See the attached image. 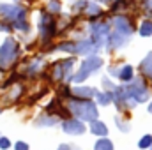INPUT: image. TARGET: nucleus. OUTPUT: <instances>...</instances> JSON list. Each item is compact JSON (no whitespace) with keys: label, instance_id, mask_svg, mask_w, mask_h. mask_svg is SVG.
I'll return each instance as SVG.
<instances>
[{"label":"nucleus","instance_id":"obj_1","mask_svg":"<svg viewBox=\"0 0 152 150\" xmlns=\"http://www.w3.org/2000/svg\"><path fill=\"white\" fill-rule=\"evenodd\" d=\"M0 20L9 23L12 30L20 34L30 32V21H28V11L21 4L16 2H0Z\"/></svg>","mask_w":152,"mask_h":150},{"label":"nucleus","instance_id":"obj_2","mask_svg":"<svg viewBox=\"0 0 152 150\" xmlns=\"http://www.w3.org/2000/svg\"><path fill=\"white\" fill-rule=\"evenodd\" d=\"M21 58V44L12 36H7L0 42V74L11 73Z\"/></svg>","mask_w":152,"mask_h":150},{"label":"nucleus","instance_id":"obj_3","mask_svg":"<svg viewBox=\"0 0 152 150\" xmlns=\"http://www.w3.org/2000/svg\"><path fill=\"white\" fill-rule=\"evenodd\" d=\"M112 25H113V30H110V36H108V48L110 50H120L124 48L133 36V25L129 21V18H126L124 14L120 16H115L112 20Z\"/></svg>","mask_w":152,"mask_h":150},{"label":"nucleus","instance_id":"obj_4","mask_svg":"<svg viewBox=\"0 0 152 150\" xmlns=\"http://www.w3.org/2000/svg\"><path fill=\"white\" fill-rule=\"evenodd\" d=\"M67 108L75 115V118L81 120V122L97 120V106L90 99H71L67 103Z\"/></svg>","mask_w":152,"mask_h":150},{"label":"nucleus","instance_id":"obj_5","mask_svg":"<svg viewBox=\"0 0 152 150\" xmlns=\"http://www.w3.org/2000/svg\"><path fill=\"white\" fill-rule=\"evenodd\" d=\"M37 34L39 39L42 41V44H48L51 37L57 34V21H55V14L48 12V11H41L37 18Z\"/></svg>","mask_w":152,"mask_h":150},{"label":"nucleus","instance_id":"obj_6","mask_svg":"<svg viewBox=\"0 0 152 150\" xmlns=\"http://www.w3.org/2000/svg\"><path fill=\"white\" fill-rule=\"evenodd\" d=\"M55 50L57 51H67L71 55H94V53H97L99 48L92 41H78V42L64 41V42L57 44Z\"/></svg>","mask_w":152,"mask_h":150},{"label":"nucleus","instance_id":"obj_7","mask_svg":"<svg viewBox=\"0 0 152 150\" xmlns=\"http://www.w3.org/2000/svg\"><path fill=\"white\" fill-rule=\"evenodd\" d=\"M101 66H103V58H101V57H97V55H88V57L81 62L80 71L73 76L71 81H75V83H81V81H85L90 74H94Z\"/></svg>","mask_w":152,"mask_h":150},{"label":"nucleus","instance_id":"obj_8","mask_svg":"<svg viewBox=\"0 0 152 150\" xmlns=\"http://www.w3.org/2000/svg\"><path fill=\"white\" fill-rule=\"evenodd\" d=\"M73 64H75V58H62V60H57L53 66H51V78L55 81H71L73 76Z\"/></svg>","mask_w":152,"mask_h":150},{"label":"nucleus","instance_id":"obj_9","mask_svg":"<svg viewBox=\"0 0 152 150\" xmlns=\"http://www.w3.org/2000/svg\"><path fill=\"white\" fill-rule=\"evenodd\" d=\"M127 92L131 94V97L136 101V103H147L151 94H149V88L145 85V81L142 78H133L129 81V85H126Z\"/></svg>","mask_w":152,"mask_h":150},{"label":"nucleus","instance_id":"obj_10","mask_svg":"<svg viewBox=\"0 0 152 150\" xmlns=\"http://www.w3.org/2000/svg\"><path fill=\"white\" fill-rule=\"evenodd\" d=\"M44 69V60L41 57H34L30 60H27L20 69H18V76H23L27 79H32V78H37Z\"/></svg>","mask_w":152,"mask_h":150},{"label":"nucleus","instance_id":"obj_11","mask_svg":"<svg viewBox=\"0 0 152 150\" xmlns=\"http://www.w3.org/2000/svg\"><path fill=\"white\" fill-rule=\"evenodd\" d=\"M90 36H92V42L97 48L103 46L110 36V25L108 23H92L90 25Z\"/></svg>","mask_w":152,"mask_h":150},{"label":"nucleus","instance_id":"obj_12","mask_svg":"<svg viewBox=\"0 0 152 150\" xmlns=\"http://www.w3.org/2000/svg\"><path fill=\"white\" fill-rule=\"evenodd\" d=\"M23 94H25V85H23V83H20V81H14L11 87H7V88H5L4 103L12 104V103H16V101H21Z\"/></svg>","mask_w":152,"mask_h":150},{"label":"nucleus","instance_id":"obj_13","mask_svg":"<svg viewBox=\"0 0 152 150\" xmlns=\"http://www.w3.org/2000/svg\"><path fill=\"white\" fill-rule=\"evenodd\" d=\"M62 131L66 134H71V136H80L87 131L85 124L78 118H69V120H64L62 122Z\"/></svg>","mask_w":152,"mask_h":150},{"label":"nucleus","instance_id":"obj_14","mask_svg":"<svg viewBox=\"0 0 152 150\" xmlns=\"http://www.w3.org/2000/svg\"><path fill=\"white\" fill-rule=\"evenodd\" d=\"M37 129H44V127H53V125H57L58 124V117H55V115H50V113H39L37 117L34 118V122H32Z\"/></svg>","mask_w":152,"mask_h":150},{"label":"nucleus","instance_id":"obj_15","mask_svg":"<svg viewBox=\"0 0 152 150\" xmlns=\"http://www.w3.org/2000/svg\"><path fill=\"white\" fill-rule=\"evenodd\" d=\"M71 92L78 95L80 99H90L97 94V88H92V87H81V85H76L71 88Z\"/></svg>","mask_w":152,"mask_h":150},{"label":"nucleus","instance_id":"obj_16","mask_svg":"<svg viewBox=\"0 0 152 150\" xmlns=\"http://www.w3.org/2000/svg\"><path fill=\"white\" fill-rule=\"evenodd\" d=\"M90 133L96 134V136H99V138H106V134H108V127H106L104 122H101V120H94V122H90Z\"/></svg>","mask_w":152,"mask_h":150},{"label":"nucleus","instance_id":"obj_17","mask_svg":"<svg viewBox=\"0 0 152 150\" xmlns=\"http://www.w3.org/2000/svg\"><path fill=\"white\" fill-rule=\"evenodd\" d=\"M85 14L90 16V18H96V16H101L103 14V9L96 4V2H85Z\"/></svg>","mask_w":152,"mask_h":150},{"label":"nucleus","instance_id":"obj_18","mask_svg":"<svg viewBox=\"0 0 152 150\" xmlns=\"http://www.w3.org/2000/svg\"><path fill=\"white\" fill-rule=\"evenodd\" d=\"M140 71L152 79V51L143 58V60H142V64H140Z\"/></svg>","mask_w":152,"mask_h":150},{"label":"nucleus","instance_id":"obj_19","mask_svg":"<svg viewBox=\"0 0 152 150\" xmlns=\"http://www.w3.org/2000/svg\"><path fill=\"white\" fill-rule=\"evenodd\" d=\"M120 81H126V83H129L134 76H133V67L131 66H122V67H118V76H117Z\"/></svg>","mask_w":152,"mask_h":150},{"label":"nucleus","instance_id":"obj_20","mask_svg":"<svg viewBox=\"0 0 152 150\" xmlns=\"http://www.w3.org/2000/svg\"><path fill=\"white\" fill-rule=\"evenodd\" d=\"M94 150H115V145L113 141L108 140V138H99L94 143Z\"/></svg>","mask_w":152,"mask_h":150},{"label":"nucleus","instance_id":"obj_21","mask_svg":"<svg viewBox=\"0 0 152 150\" xmlns=\"http://www.w3.org/2000/svg\"><path fill=\"white\" fill-rule=\"evenodd\" d=\"M138 32H140L142 37H151L152 36V20H145V21H142Z\"/></svg>","mask_w":152,"mask_h":150},{"label":"nucleus","instance_id":"obj_22","mask_svg":"<svg viewBox=\"0 0 152 150\" xmlns=\"http://www.w3.org/2000/svg\"><path fill=\"white\" fill-rule=\"evenodd\" d=\"M96 101L101 106H108L112 103V92H97L96 94Z\"/></svg>","mask_w":152,"mask_h":150},{"label":"nucleus","instance_id":"obj_23","mask_svg":"<svg viewBox=\"0 0 152 150\" xmlns=\"http://www.w3.org/2000/svg\"><path fill=\"white\" fill-rule=\"evenodd\" d=\"M46 11L51 12V14H60V11H62V4H60V0H48V4H46Z\"/></svg>","mask_w":152,"mask_h":150},{"label":"nucleus","instance_id":"obj_24","mask_svg":"<svg viewBox=\"0 0 152 150\" xmlns=\"http://www.w3.org/2000/svg\"><path fill=\"white\" fill-rule=\"evenodd\" d=\"M152 145V134H143L142 138H140V141H138V149H151Z\"/></svg>","mask_w":152,"mask_h":150},{"label":"nucleus","instance_id":"obj_25","mask_svg":"<svg viewBox=\"0 0 152 150\" xmlns=\"http://www.w3.org/2000/svg\"><path fill=\"white\" fill-rule=\"evenodd\" d=\"M12 149V141L7 136H0V150H11Z\"/></svg>","mask_w":152,"mask_h":150},{"label":"nucleus","instance_id":"obj_26","mask_svg":"<svg viewBox=\"0 0 152 150\" xmlns=\"http://www.w3.org/2000/svg\"><path fill=\"white\" fill-rule=\"evenodd\" d=\"M115 124L118 125V129H120L122 133H129V131H131L129 122H122V120H120V117H117V118H115Z\"/></svg>","mask_w":152,"mask_h":150},{"label":"nucleus","instance_id":"obj_27","mask_svg":"<svg viewBox=\"0 0 152 150\" xmlns=\"http://www.w3.org/2000/svg\"><path fill=\"white\" fill-rule=\"evenodd\" d=\"M11 32H14V30H12V27H11L9 23H5V21H2V20H0V34H7V36H9Z\"/></svg>","mask_w":152,"mask_h":150},{"label":"nucleus","instance_id":"obj_28","mask_svg":"<svg viewBox=\"0 0 152 150\" xmlns=\"http://www.w3.org/2000/svg\"><path fill=\"white\" fill-rule=\"evenodd\" d=\"M12 150H30V145L27 143V141H16L14 145H12Z\"/></svg>","mask_w":152,"mask_h":150},{"label":"nucleus","instance_id":"obj_29","mask_svg":"<svg viewBox=\"0 0 152 150\" xmlns=\"http://www.w3.org/2000/svg\"><path fill=\"white\" fill-rule=\"evenodd\" d=\"M103 87H104V90H106V92H113V90H115L113 81H110V79H108L106 76L103 78Z\"/></svg>","mask_w":152,"mask_h":150},{"label":"nucleus","instance_id":"obj_30","mask_svg":"<svg viewBox=\"0 0 152 150\" xmlns=\"http://www.w3.org/2000/svg\"><path fill=\"white\" fill-rule=\"evenodd\" d=\"M142 2H143L145 11L149 12V16H152V0H142Z\"/></svg>","mask_w":152,"mask_h":150},{"label":"nucleus","instance_id":"obj_31","mask_svg":"<svg viewBox=\"0 0 152 150\" xmlns=\"http://www.w3.org/2000/svg\"><path fill=\"white\" fill-rule=\"evenodd\" d=\"M58 150H73V147H71L69 143H60V145H58Z\"/></svg>","mask_w":152,"mask_h":150},{"label":"nucleus","instance_id":"obj_32","mask_svg":"<svg viewBox=\"0 0 152 150\" xmlns=\"http://www.w3.org/2000/svg\"><path fill=\"white\" fill-rule=\"evenodd\" d=\"M4 113V104H0V115Z\"/></svg>","mask_w":152,"mask_h":150},{"label":"nucleus","instance_id":"obj_33","mask_svg":"<svg viewBox=\"0 0 152 150\" xmlns=\"http://www.w3.org/2000/svg\"><path fill=\"white\" fill-rule=\"evenodd\" d=\"M149 113H152V103L149 104Z\"/></svg>","mask_w":152,"mask_h":150},{"label":"nucleus","instance_id":"obj_34","mask_svg":"<svg viewBox=\"0 0 152 150\" xmlns=\"http://www.w3.org/2000/svg\"><path fill=\"white\" fill-rule=\"evenodd\" d=\"M99 2H110V0H99Z\"/></svg>","mask_w":152,"mask_h":150},{"label":"nucleus","instance_id":"obj_35","mask_svg":"<svg viewBox=\"0 0 152 150\" xmlns=\"http://www.w3.org/2000/svg\"><path fill=\"white\" fill-rule=\"evenodd\" d=\"M151 150H152V145H151Z\"/></svg>","mask_w":152,"mask_h":150},{"label":"nucleus","instance_id":"obj_36","mask_svg":"<svg viewBox=\"0 0 152 150\" xmlns=\"http://www.w3.org/2000/svg\"><path fill=\"white\" fill-rule=\"evenodd\" d=\"M0 136H2V134H0Z\"/></svg>","mask_w":152,"mask_h":150}]
</instances>
